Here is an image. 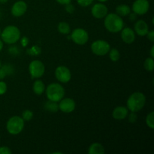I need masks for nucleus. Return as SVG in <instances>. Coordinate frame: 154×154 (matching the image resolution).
<instances>
[{"mask_svg": "<svg viewBox=\"0 0 154 154\" xmlns=\"http://www.w3.org/2000/svg\"><path fill=\"white\" fill-rule=\"evenodd\" d=\"M116 12L119 16L125 17L130 14L131 9L130 7L127 5H120L116 8Z\"/></svg>", "mask_w": 154, "mask_h": 154, "instance_id": "aec40b11", "label": "nucleus"}, {"mask_svg": "<svg viewBox=\"0 0 154 154\" xmlns=\"http://www.w3.org/2000/svg\"><path fill=\"white\" fill-rule=\"evenodd\" d=\"M65 5H66V8H66V11L68 12V13L72 14L74 11H75V6H74L72 4H71V2L68 3V4Z\"/></svg>", "mask_w": 154, "mask_h": 154, "instance_id": "c756f323", "label": "nucleus"}, {"mask_svg": "<svg viewBox=\"0 0 154 154\" xmlns=\"http://www.w3.org/2000/svg\"><path fill=\"white\" fill-rule=\"evenodd\" d=\"M88 153L90 154H104L105 148L99 143H93L89 147Z\"/></svg>", "mask_w": 154, "mask_h": 154, "instance_id": "a211bd4d", "label": "nucleus"}, {"mask_svg": "<svg viewBox=\"0 0 154 154\" xmlns=\"http://www.w3.org/2000/svg\"><path fill=\"white\" fill-rule=\"evenodd\" d=\"M45 108L47 110V111H50V112L56 113L59 110V105L57 104V102L48 100V102L45 103Z\"/></svg>", "mask_w": 154, "mask_h": 154, "instance_id": "412c9836", "label": "nucleus"}, {"mask_svg": "<svg viewBox=\"0 0 154 154\" xmlns=\"http://www.w3.org/2000/svg\"><path fill=\"white\" fill-rule=\"evenodd\" d=\"M14 72V69L10 64H6L0 66V80L5 78L7 75H11Z\"/></svg>", "mask_w": 154, "mask_h": 154, "instance_id": "f3484780", "label": "nucleus"}, {"mask_svg": "<svg viewBox=\"0 0 154 154\" xmlns=\"http://www.w3.org/2000/svg\"><path fill=\"white\" fill-rule=\"evenodd\" d=\"M46 95L49 100L58 102L64 97L65 90L61 84L53 83L46 88Z\"/></svg>", "mask_w": 154, "mask_h": 154, "instance_id": "20e7f679", "label": "nucleus"}, {"mask_svg": "<svg viewBox=\"0 0 154 154\" xmlns=\"http://www.w3.org/2000/svg\"><path fill=\"white\" fill-rule=\"evenodd\" d=\"M128 108L123 106H118L113 111L112 116L115 120H122L126 118L128 115Z\"/></svg>", "mask_w": 154, "mask_h": 154, "instance_id": "dca6fc26", "label": "nucleus"}, {"mask_svg": "<svg viewBox=\"0 0 154 154\" xmlns=\"http://www.w3.org/2000/svg\"><path fill=\"white\" fill-rule=\"evenodd\" d=\"M98 1H99L100 2H107L108 0H98Z\"/></svg>", "mask_w": 154, "mask_h": 154, "instance_id": "a19ab883", "label": "nucleus"}, {"mask_svg": "<svg viewBox=\"0 0 154 154\" xmlns=\"http://www.w3.org/2000/svg\"><path fill=\"white\" fill-rule=\"evenodd\" d=\"M11 153L12 151L8 147L4 146V147H0V154H11Z\"/></svg>", "mask_w": 154, "mask_h": 154, "instance_id": "7c9ffc66", "label": "nucleus"}, {"mask_svg": "<svg viewBox=\"0 0 154 154\" xmlns=\"http://www.w3.org/2000/svg\"><path fill=\"white\" fill-rule=\"evenodd\" d=\"M108 9L106 5L102 3H97L93 6L91 10V13L94 17L97 19H102L104 18L108 14Z\"/></svg>", "mask_w": 154, "mask_h": 154, "instance_id": "f8f14e48", "label": "nucleus"}, {"mask_svg": "<svg viewBox=\"0 0 154 154\" xmlns=\"http://www.w3.org/2000/svg\"><path fill=\"white\" fill-rule=\"evenodd\" d=\"M2 48H3V42H2V40H1V39H0V51L2 50Z\"/></svg>", "mask_w": 154, "mask_h": 154, "instance_id": "58836bf2", "label": "nucleus"}, {"mask_svg": "<svg viewBox=\"0 0 154 154\" xmlns=\"http://www.w3.org/2000/svg\"><path fill=\"white\" fill-rule=\"evenodd\" d=\"M58 30L61 34L69 35L70 33V25L66 22H60L58 25Z\"/></svg>", "mask_w": 154, "mask_h": 154, "instance_id": "4be33fe9", "label": "nucleus"}, {"mask_svg": "<svg viewBox=\"0 0 154 154\" xmlns=\"http://www.w3.org/2000/svg\"><path fill=\"white\" fill-rule=\"evenodd\" d=\"M137 118H138V116L135 114V112H132L129 116V121L133 123L136 121Z\"/></svg>", "mask_w": 154, "mask_h": 154, "instance_id": "2f4dec72", "label": "nucleus"}, {"mask_svg": "<svg viewBox=\"0 0 154 154\" xmlns=\"http://www.w3.org/2000/svg\"><path fill=\"white\" fill-rule=\"evenodd\" d=\"M150 56H151L152 58L154 57V46L151 48V50H150Z\"/></svg>", "mask_w": 154, "mask_h": 154, "instance_id": "4c0bfd02", "label": "nucleus"}, {"mask_svg": "<svg viewBox=\"0 0 154 154\" xmlns=\"http://www.w3.org/2000/svg\"><path fill=\"white\" fill-rule=\"evenodd\" d=\"M144 68H145L146 70H147L148 72H153V69H154L153 58L150 57V58L146 59V60L144 61Z\"/></svg>", "mask_w": 154, "mask_h": 154, "instance_id": "393cba45", "label": "nucleus"}, {"mask_svg": "<svg viewBox=\"0 0 154 154\" xmlns=\"http://www.w3.org/2000/svg\"><path fill=\"white\" fill-rule=\"evenodd\" d=\"M59 104V109L63 112L69 114L75 111L76 104L75 102L72 99L70 98H66V99H62L60 101Z\"/></svg>", "mask_w": 154, "mask_h": 154, "instance_id": "9b49d317", "label": "nucleus"}, {"mask_svg": "<svg viewBox=\"0 0 154 154\" xmlns=\"http://www.w3.org/2000/svg\"><path fill=\"white\" fill-rule=\"evenodd\" d=\"M71 38L77 45H85L89 39V35L86 30L78 28L74 30L71 35Z\"/></svg>", "mask_w": 154, "mask_h": 154, "instance_id": "6e6552de", "label": "nucleus"}, {"mask_svg": "<svg viewBox=\"0 0 154 154\" xmlns=\"http://www.w3.org/2000/svg\"><path fill=\"white\" fill-rule=\"evenodd\" d=\"M78 4L82 7H87L93 3V0H77Z\"/></svg>", "mask_w": 154, "mask_h": 154, "instance_id": "cd10ccee", "label": "nucleus"}, {"mask_svg": "<svg viewBox=\"0 0 154 154\" xmlns=\"http://www.w3.org/2000/svg\"><path fill=\"white\" fill-rule=\"evenodd\" d=\"M8 1V0H0V3H2V4H5V3L7 2Z\"/></svg>", "mask_w": 154, "mask_h": 154, "instance_id": "ea45409f", "label": "nucleus"}, {"mask_svg": "<svg viewBox=\"0 0 154 154\" xmlns=\"http://www.w3.org/2000/svg\"><path fill=\"white\" fill-rule=\"evenodd\" d=\"M105 27L110 32L117 33L121 31L124 26L123 19L117 14H109L105 17Z\"/></svg>", "mask_w": 154, "mask_h": 154, "instance_id": "f257e3e1", "label": "nucleus"}, {"mask_svg": "<svg viewBox=\"0 0 154 154\" xmlns=\"http://www.w3.org/2000/svg\"><path fill=\"white\" fill-rule=\"evenodd\" d=\"M149 31L148 24L144 20H140L135 23V32L139 36H145Z\"/></svg>", "mask_w": 154, "mask_h": 154, "instance_id": "2eb2a0df", "label": "nucleus"}, {"mask_svg": "<svg viewBox=\"0 0 154 154\" xmlns=\"http://www.w3.org/2000/svg\"><path fill=\"white\" fill-rule=\"evenodd\" d=\"M146 123L147 126L153 129L154 128V112H150L146 117Z\"/></svg>", "mask_w": 154, "mask_h": 154, "instance_id": "a878e982", "label": "nucleus"}, {"mask_svg": "<svg viewBox=\"0 0 154 154\" xmlns=\"http://www.w3.org/2000/svg\"><path fill=\"white\" fill-rule=\"evenodd\" d=\"M109 57L111 59V61L113 62H117L120 60V54L118 50L116 48H113V49L110 50L109 51Z\"/></svg>", "mask_w": 154, "mask_h": 154, "instance_id": "5701e85b", "label": "nucleus"}, {"mask_svg": "<svg viewBox=\"0 0 154 154\" xmlns=\"http://www.w3.org/2000/svg\"><path fill=\"white\" fill-rule=\"evenodd\" d=\"M27 11V5L24 1H17L11 8V14L14 17L23 16Z\"/></svg>", "mask_w": 154, "mask_h": 154, "instance_id": "ddd939ff", "label": "nucleus"}, {"mask_svg": "<svg viewBox=\"0 0 154 154\" xmlns=\"http://www.w3.org/2000/svg\"><path fill=\"white\" fill-rule=\"evenodd\" d=\"M9 53H11V54H14V55H17V54H19V49H18L17 47H11L8 49Z\"/></svg>", "mask_w": 154, "mask_h": 154, "instance_id": "473e14b6", "label": "nucleus"}, {"mask_svg": "<svg viewBox=\"0 0 154 154\" xmlns=\"http://www.w3.org/2000/svg\"><path fill=\"white\" fill-rule=\"evenodd\" d=\"M33 117V112L30 110H26L23 112L22 118L23 119L24 121H29L32 119Z\"/></svg>", "mask_w": 154, "mask_h": 154, "instance_id": "bb28decb", "label": "nucleus"}, {"mask_svg": "<svg viewBox=\"0 0 154 154\" xmlns=\"http://www.w3.org/2000/svg\"><path fill=\"white\" fill-rule=\"evenodd\" d=\"M1 17H2V12L1 11H0V19H1Z\"/></svg>", "mask_w": 154, "mask_h": 154, "instance_id": "79ce46f5", "label": "nucleus"}, {"mask_svg": "<svg viewBox=\"0 0 154 154\" xmlns=\"http://www.w3.org/2000/svg\"><path fill=\"white\" fill-rule=\"evenodd\" d=\"M92 52L98 56L106 55L111 50V46L107 42L103 40H97L91 45Z\"/></svg>", "mask_w": 154, "mask_h": 154, "instance_id": "423d86ee", "label": "nucleus"}, {"mask_svg": "<svg viewBox=\"0 0 154 154\" xmlns=\"http://www.w3.org/2000/svg\"><path fill=\"white\" fill-rule=\"evenodd\" d=\"M29 38L27 37H23L21 38V45H22L23 47H26L27 45H29Z\"/></svg>", "mask_w": 154, "mask_h": 154, "instance_id": "f704fd0d", "label": "nucleus"}, {"mask_svg": "<svg viewBox=\"0 0 154 154\" xmlns=\"http://www.w3.org/2000/svg\"><path fill=\"white\" fill-rule=\"evenodd\" d=\"M121 38L125 43L132 44L135 39V32L132 29L126 27L123 29L121 32Z\"/></svg>", "mask_w": 154, "mask_h": 154, "instance_id": "4468645a", "label": "nucleus"}, {"mask_svg": "<svg viewBox=\"0 0 154 154\" xmlns=\"http://www.w3.org/2000/svg\"><path fill=\"white\" fill-rule=\"evenodd\" d=\"M150 8L148 0H136L132 5V11L137 15L145 14Z\"/></svg>", "mask_w": 154, "mask_h": 154, "instance_id": "9d476101", "label": "nucleus"}, {"mask_svg": "<svg viewBox=\"0 0 154 154\" xmlns=\"http://www.w3.org/2000/svg\"><path fill=\"white\" fill-rule=\"evenodd\" d=\"M26 53L27 54L30 56H38L42 53V49L38 45H35V46H32V48L27 49Z\"/></svg>", "mask_w": 154, "mask_h": 154, "instance_id": "b1692460", "label": "nucleus"}, {"mask_svg": "<svg viewBox=\"0 0 154 154\" xmlns=\"http://www.w3.org/2000/svg\"><path fill=\"white\" fill-rule=\"evenodd\" d=\"M56 1L61 5H66L68 3H70L72 0H56Z\"/></svg>", "mask_w": 154, "mask_h": 154, "instance_id": "c9c22d12", "label": "nucleus"}, {"mask_svg": "<svg viewBox=\"0 0 154 154\" xmlns=\"http://www.w3.org/2000/svg\"><path fill=\"white\" fill-rule=\"evenodd\" d=\"M1 38L3 42L8 45H13L20 38V31L17 26H8L1 32Z\"/></svg>", "mask_w": 154, "mask_h": 154, "instance_id": "7ed1b4c3", "label": "nucleus"}, {"mask_svg": "<svg viewBox=\"0 0 154 154\" xmlns=\"http://www.w3.org/2000/svg\"><path fill=\"white\" fill-rule=\"evenodd\" d=\"M55 76L60 82L68 83L72 78V74L67 67L61 66L56 69Z\"/></svg>", "mask_w": 154, "mask_h": 154, "instance_id": "1a4fd4ad", "label": "nucleus"}, {"mask_svg": "<svg viewBox=\"0 0 154 154\" xmlns=\"http://www.w3.org/2000/svg\"><path fill=\"white\" fill-rule=\"evenodd\" d=\"M8 132L11 135H17L20 133L24 128V120L19 116L11 117L6 124Z\"/></svg>", "mask_w": 154, "mask_h": 154, "instance_id": "39448f33", "label": "nucleus"}, {"mask_svg": "<svg viewBox=\"0 0 154 154\" xmlns=\"http://www.w3.org/2000/svg\"><path fill=\"white\" fill-rule=\"evenodd\" d=\"M33 91L38 96H41L42 94H43L44 92L45 91V85L43 81L41 80L35 81L34 84H33Z\"/></svg>", "mask_w": 154, "mask_h": 154, "instance_id": "6ab92c4d", "label": "nucleus"}, {"mask_svg": "<svg viewBox=\"0 0 154 154\" xmlns=\"http://www.w3.org/2000/svg\"><path fill=\"white\" fill-rule=\"evenodd\" d=\"M7 91V84L4 81H0V95H3Z\"/></svg>", "mask_w": 154, "mask_h": 154, "instance_id": "c85d7f7f", "label": "nucleus"}, {"mask_svg": "<svg viewBox=\"0 0 154 154\" xmlns=\"http://www.w3.org/2000/svg\"><path fill=\"white\" fill-rule=\"evenodd\" d=\"M2 66V65H1V61H0V66Z\"/></svg>", "mask_w": 154, "mask_h": 154, "instance_id": "c03bdc74", "label": "nucleus"}, {"mask_svg": "<svg viewBox=\"0 0 154 154\" xmlns=\"http://www.w3.org/2000/svg\"><path fill=\"white\" fill-rule=\"evenodd\" d=\"M147 35V38L150 41V42H154V31L151 30V31H148L147 34L146 35Z\"/></svg>", "mask_w": 154, "mask_h": 154, "instance_id": "72a5a7b5", "label": "nucleus"}, {"mask_svg": "<svg viewBox=\"0 0 154 154\" xmlns=\"http://www.w3.org/2000/svg\"><path fill=\"white\" fill-rule=\"evenodd\" d=\"M146 103V97L144 93L135 92L132 93L127 100V108L132 112H138L144 108Z\"/></svg>", "mask_w": 154, "mask_h": 154, "instance_id": "f03ea898", "label": "nucleus"}, {"mask_svg": "<svg viewBox=\"0 0 154 154\" xmlns=\"http://www.w3.org/2000/svg\"><path fill=\"white\" fill-rule=\"evenodd\" d=\"M29 71L32 78H39L45 74V65L40 60H33L29 66Z\"/></svg>", "mask_w": 154, "mask_h": 154, "instance_id": "0eeeda50", "label": "nucleus"}, {"mask_svg": "<svg viewBox=\"0 0 154 154\" xmlns=\"http://www.w3.org/2000/svg\"><path fill=\"white\" fill-rule=\"evenodd\" d=\"M137 18V14L135 13H132V14H129V20L132 21L135 20Z\"/></svg>", "mask_w": 154, "mask_h": 154, "instance_id": "e433bc0d", "label": "nucleus"}, {"mask_svg": "<svg viewBox=\"0 0 154 154\" xmlns=\"http://www.w3.org/2000/svg\"><path fill=\"white\" fill-rule=\"evenodd\" d=\"M1 32H1V29H0V36H1Z\"/></svg>", "mask_w": 154, "mask_h": 154, "instance_id": "37998d69", "label": "nucleus"}]
</instances>
